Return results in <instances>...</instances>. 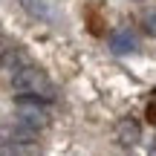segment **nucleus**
<instances>
[{"label":"nucleus","instance_id":"7","mask_svg":"<svg viewBox=\"0 0 156 156\" xmlns=\"http://www.w3.org/2000/svg\"><path fill=\"white\" fill-rule=\"evenodd\" d=\"M142 26H145L147 35H153V38H156V9H147L145 15H142Z\"/></svg>","mask_w":156,"mask_h":156},{"label":"nucleus","instance_id":"3","mask_svg":"<svg viewBox=\"0 0 156 156\" xmlns=\"http://www.w3.org/2000/svg\"><path fill=\"white\" fill-rule=\"evenodd\" d=\"M110 49L124 55V52H133L136 49V38L130 35V29H119V32L110 35Z\"/></svg>","mask_w":156,"mask_h":156},{"label":"nucleus","instance_id":"4","mask_svg":"<svg viewBox=\"0 0 156 156\" xmlns=\"http://www.w3.org/2000/svg\"><path fill=\"white\" fill-rule=\"evenodd\" d=\"M26 64H29V58L23 55V52L17 49V46H9V49H6L3 55H0V67H3V69H9V73H15V69L26 67Z\"/></svg>","mask_w":156,"mask_h":156},{"label":"nucleus","instance_id":"6","mask_svg":"<svg viewBox=\"0 0 156 156\" xmlns=\"http://www.w3.org/2000/svg\"><path fill=\"white\" fill-rule=\"evenodd\" d=\"M20 6H23V9H26L32 17L49 20V6H46V0H20Z\"/></svg>","mask_w":156,"mask_h":156},{"label":"nucleus","instance_id":"2","mask_svg":"<svg viewBox=\"0 0 156 156\" xmlns=\"http://www.w3.org/2000/svg\"><path fill=\"white\" fill-rule=\"evenodd\" d=\"M17 124L26 130H41L49 124V113H46L44 101H35V98H26V95H20L17 98Z\"/></svg>","mask_w":156,"mask_h":156},{"label":"nucleus","instance_id":"5","mask_svg":"<svg viewBox=\"0 0 156 156\" xmlns=\"http://www.w3.org/2000/svg\"><path fill=\"white\" fill-rule=\"evenodd\" d=\"M119 139H122V145H136L139 142V124L136 122H122L119 124Z\"/></svg>","mask_w":156,"mask_h":156},{"label":"nucleus","instance_id":"1","mask_svg":"<svg viewBox=\"0 0 156 156\" xmlns=\"http://www.w3.org/2000/svg\"><path fill=\"white\" fill-rule=\"evenodd\" d=\"M12 87H15L20 95L35 98V101H44V104L55 101V84L41 73L38 67H32V64H26V67H20V69L12 73Z\"/></svg>","mask_w":156,"mask_h":156},{"label":"nucleus","instance_id":"8","mask_svg":"<svg viewBox=\"0 0 156 156\" xmlns=\"http://www.w3.org/2000/svg\"><path fill=\"white\" fill-rule=\"evenodd\" d=\"M0 156H26L23 147H15V145H0Z\"/></svg>","mask_w":156,"mask_h":156}]
</instances>
